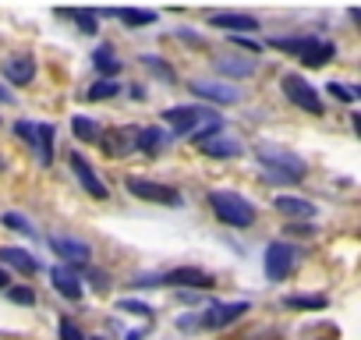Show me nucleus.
<instances>
[{
    "label": "nucleus",
    "mask_w": 361,
    "mask_h": 340,
    "mask_svg": "<svg viewBox=\"0 0 361 340\" xmlns=\"http://www.w3.org/2000/svg\"><path fill=\"white\" fill-rule=\"evenodd\" d=\"M0 224H4L8 231H22V234H32V224L22 217V213H4L0 217Z\"/></svg>",
    "instance_id": "nucleus-28"
},
{
    "label": "nucleus",
    "mask_w": 361,
    "mask_h": 340,
    "mask_svg": "<svg viewBox=\"0 0 361 340\" xmlns=\"http://www.w3.org/2000/svg\"><path fill=\"white\" fill-rule=\"evenodd\" d=\"M71 170H75V178L82 181V188L92 195V199H110V192H106V185L96 178V170L89 166V159L85 156H78V152H71Z\"/></svg>",
    "instance_id": "nucleus-9"
},
{
    "label": "nucleus",
    "mask_w": 361,
    "mask_h": 340,
    "mask_svg": "<svg viewBox=\"0 0 361 340\" xmlns=\"http://www.w3.org/2000/svg\"><path fill=\"white\" fill-rule=\"evenodd\" d=\"M166 142H170V138L163 135V128H142V131H135V149H138V152H145V156L159 152Z\"/></svg>",
    "instance_id": "nucleus-19"
},
{
    "label": "nucleus",
    "mask_w": 361,
    "mask_h": 340,
    "mask_svg": "<svg viewBox=\"0 0 361 340\" xmlns=\"http://www.w3.org/2000/svg\"><path fill=\"white\" fill-rule=\"evenodd\" d=\"M71 131H75L78 142H96V145H99V135H103V128L96 121H89V117H75L71 121Z\"/></svg>",
    "instance_id": "nucleus-23"
},
{
    "label": "nucleus",
    "mask_w": 361,
    "mask_h": 340,
    "mask_svg": "<svg viewBox=\"0 0 361 340\" xmlns=\"http://www.w3.org/2000/svg\"><path fill=\"white\" fill-rule=\"evenodd\" d=\"M50 280H54V287H57L64 298H71V301L82 298V277H78L75 269H68V266H54V269H50Z\"/></svg>",
    "instance_id": "nucleus-15"
},
{
    "label": "nucleus",
    "mask_w": 361,
    "mask_h": 340,
    "mask_svg": "<svg viewBox=\"0 0 361 340\" xmlns=\"http://www.w3.org/2000/svg\"><path fill=\"white\" fill-rule=\"evenodd\" d=\"M280 82H283V96H287L294 107H301V110H308V114H322V99H319V92H315L312 82H305L301 75H283Z\"/></svg>",
    "instance_id": "nucleus-6"
},
{
    "label": "nucleus",
    "mask_w": 361,
    "mask_h": 340,
    "mask_svg": "<svg viewBox=\"0 0 361 340\" xmlns=\"http://www.w3.org/2000/svg\"><path fill=\"white\" fill-rule=\"evenodd\" d=\"M117 308L121 312H135V315H152V308L142 305V301H117Z\"/></svg>",
    "instance_id": "nucleus-34"
},
{
    "label": "nucleus",
    "mask_w": 361,
    "mask_h": 340,
    "mask_svg": "<svg viewBox=\"0 0 361 340\" xmlns=\"http://www.w3.org/2000/svg\"><path fill=\"white\" fill-rule=\"evenodd\" d=\"M199 145H202V152L213 156V159L241 156V142H234V138H227V135H213V138H206V142H199Z\"/></svg>",
    "instance_id": "nucleus-16"
},
{
    "label": "nucleus",
    "mask_w": 361,
    "mask_h": 340,
    "mask_svg": "<svg viewBox=\"0 0 361 340\" xmlns=\"http://www.w3.org/2000/svg\"><path fill=\"white\" fill-rule=\"evenodd\" d=\"M248 308H252L248 301H224V305H213V308L206 312V319H202V322H206L209 329H224V326L238 322Z\"/></svg>",
    "instance_id": "nucleus-10"
},
{
    "label": "nucleus",
    "mask_w": 361,
    "mask_h": 340,
    "mask_svg": "<svg viewBox=\"0 0 361 340\" xmlns=\"http://www.w3.org/2000/svg\"><path fill=\"white\" fill-rule=\"evenodd\" d=\"M287 308H326V298L322 294H290L283 298Z\"/></svg>",
    "instance_id": "nucleus-25"
},
{
    "label": "nucleus",
    "mask_w": 361,
    "mask_h": 340,
    "mask_svg": "<svg viewBox=\"0 0 361 340\" xmlns=\"http://www.w3.org/2000/svg\"><path fill=\"white\" fill-rule=\"evenodd\" d=\"M92 64L106 75V78H114L117 71H121V61L114 57V50L110 47H96V54H92Z\"/></svg>",
    "instance_id": "nucleus-24"
},
{
    "label": "nucleus",
    "mask_w": 361,
    "mask_h": 340,
    "mask_svg": "<svg viewBox=\"0 0 361 340\" xmlns=\"http://www.w3.org/2000/svg\"><path fill=\"white\" fill-rule=\"evenodd\" d=\"M61 340H85V336H82V329L71 319H61Z\"/></svg>",
    "instance_id": "nucleus-32"
},
{
    "label": "nucleus",
    "mask_w": 361,
    "mask_h": 340,
    "mask_svg": "<svg viewBox=\"0 0 361 340\" xmlns=\"http://www.w3.org/2000/svg\"><path fill=\"white\" fill-rule=\"evenodd\" d=\"M8 294H11V301H18V305H32V301H36V294H32L29 287H11Z\"/></svg>",
    "instance_id": "nucleus-33"
},
{
    "label": "nucleus",
    "mask_w": 361,
    "mask_h": 340,
    "mask_svg": "<svg viewBox=\"0 0 361 340\" xmlns=\"http://www.w3.org/2000/svg\"><path fill=\"white\" fill-rule=\"evenodd\" d=\"M209 206H213V213H216L224 224H231V227H252V224H255L252 202L241 199L238 192H209Z\"/></svg>",
    "instance_id": "nucleus-2"
},
{
    "label": "nucleus",
    "mask_w": 361,
    "mask_h": 340,
    "mask_svg": "<svg viewBox=\"0 0 361 340\" xmlns=\"http://www.w3.org/2000/svg\"><path fill=\"white\" fill-rule=\"evenodd\" d=\"M11 287V277H8V269H0V291H8Z\"/></svg>",
    "instance_id": "nucleus-37"
},
{
    "label": "nucleus",
    "mask_w": 361,
    "mask_h": 340,
    "mask_svg": "<svg viewBox=\"0 0 361 340\" xmlns=\"http://www.w3.org/2000/svg\"><path fill=\"white\" fill-rule=\"evenodd\" d=\"M255 156H259V163H262L266 170H273L280 181H301V178L308 174L305 159H301L298 152H290V149H276V145L262 142V145L255 149Z\"/></svg>",
    "instance_id": "nucleus-1"
},
{
    "label": "nucleus",
    "mask_w": 361,
    "mask_h": 340,
    "mask_svg": "<svg viewBox=\"0 0 361 340\" xmlns=\"http://www.w3.org/2000/svg\"><path fill=\"white\" fill-rule=\"evenodd\" d=\"M0 103H11V92H8L4 85H0Z\"/></svg>",
    "instance_id": "nucleus-38"
},
{
    "label": "nucleus",
    "mask_w": 361,
    "mask_h": 340,
    "mask_svg": "<svg viewBox=\"0 0 361 340\" xmlns=\"http://www.w3.org/2000/svg\"><path fill=\"white\" fill-rule=\"evenodd\" d=\"M117 89H121V85H117L114 78H99V82H96V85L85 92V96L96 103V99H110V96H117Z\"/></svg>",
    "instance_id": "nucleus-26"
},
{
    "label": "nucleus",
    "mask_w": 361,
    "mask_h": 340,
    "mask_svg": "<svg viewBox=\"0 0 361 340\" xmlns=\"http://www.w3.org/2000/svg\"><path fill=\"white\" fill-rule=\"evenodd\" d=\"M15 135H18V138H25V142L36 149V124H29V121H18V124H15Z\"/></svg>",
    "instance_id": "nucleus-31"
},
{
    "label": "nucleus",
    "mask_w": 361,
    "mask_h": 340,
    "mask_svg": "<svg viewBox=\"0 0 361 340\" xmlns=\"http://www.w3.org/2000/svg\"><path fill=\"white\" fill-rule=\"evenodd\" d=\"M50 248L68 262H89V255H92V248L78 238H50Z\"/></svg>",
    "instance_id": "nucleus-14"
},
{
    "label": "nucleus",
    "mask_w": 361,
    "mask_h": 340,
    "mask_svg": "<svg viewBox=\"0 0 361 340\" xmlns=\"http://www.w3.org/2000/svg\"><path fill=\"white\" fill-rule=\"evenodd\" d=\"M192 92L209 103H238L241 99V92L234 85H220V82H192Z\"/></svg>",
    "instance_id": "nucleus-12"
},
{
    "label": "nucleus",
    "mask_w": 361,
    "mask_h": 340,
    "mask_svg": "<svg viewBox=\"0 0 361 340\" xmlns=\"http://www.w3.org/2000/svg\"><path fill=\"white\" fill-rule=\"evenodd\" d=\"M36 152H39V163L50 166V159H54V128L50 124H36Z\"/></svg>",
    "instance_id": "nucleus-22"
},
{
    "label": "nucleus",
    "mask_w": 361,
    "mask_h": 340,
    "mask_svg": "<svg viewBox=\"0 0 361 340\" xmlns=\"http://www.w3.org/2000/svg\"><path fill=\"white\" fill-rule=\"evenodd\" d=\"M4 75H8V82H15V85H29V82L36 78V61H32V57H11V61L4 64Z\"/></svg>",
    "instance_id": "nucleus-17"
},
{
    "label": "nucleus",
    "mask_w": 361,
    "mask_h": 340,
    "mask_svg": "<svg viewBox=\"0 0 361 340\" xmlns=\"http://www.w3.org/2000/svg\"><path fill=\"white\" fill-rule=\"evenodd\" d=\"M124 188L135 195V199H145V202H156V206H185V199H180L177 188L170 185H159V181H145V178H124Z\"/></svg>",
    "instance_id": "nucleus-4"
},
{
    "label": "nucleus",
    "mask_w": 361,
    "mask_h": 340,
    "mask_svg": "<svg viewBox=\"0 0 361 340\" xmlns=\"http://www.w3.org/2000/svg\"><path fill=\"white\" fill-rule=\"evenodd\" d=\"M128 340H142V333H128Z\"/></svg>",
    "instance_id": "nucleus-39"
},
{
    "label": "nucleus",
    "mask_w": 361,
    "mask_h": 340,
    "mask_svg": "<svg viewBox=\"0 0 361 340\" xmlns=\"http://www.w3.org/2000/svg\"><path fill=\"white\" fill-rule=\"evenodd\" d=\"M326 89H329V96H336V99H343V103H354V99H357V89H347L343 82H329Z\"/></svg>",
    "instance_id": "nucleus-29"
},
{
    "label": "nucleus",
    "mask_w": 361,
    "mask_h": 340,
    "mask_svg": "<svg viewBox=\"0 0 361 340\" xmlns=\"http://www.w3.org/2000/svg\"><path fill=\"white\" fill-rule=\"evenodd\" d=\"M216 71L231 78H248L255 71V61L252 57H216Z\"/></svg>",
    "instance_id": "nucleus-20"
},
{
    "label": "nucleus",
    "mask_w": 361,
    "mask_h": 340,
    "mask_svg": "<svg viewBox=\"0 0 361 340\" xmlns=\"http://www.w3.org/2000/svg\"><path fill=\"white\" fill-rule=\"evenodd\" d=\"M234 43H238V47H245V50H252V54H259V50H262L255 40H245V36H234Z\"/></svg>",
    "instance_id": "nucleus-35"
},
{
    "label": "nucleus",
    "mask_w": 361,
    "mask_h": 340,
    "mask_svg": "<svg viewBox=\"0 0 361 340\" xmlns=\"http://www.w3.org/2000/svg\"><path fill=\"white\" fill-rule=\"evenodd\" d=\"M75 25H78L85 36H92V32H96V15H92V11H75Z\"/></svg>",
    "instance_id": "nucleus-30"
},
{
    "label": "nucleus",
    "mask_w": 361,
    "mask_h": 340,
    "mask_svg": "<svg viewBox=\"0 0 361 340\" xmlns=\"http://www.w3.org/2000/svg\"><path fill=\"white\" fill-rule=\"evenodd\" d=\"M287 234H312V227H305V224H287Z\"/></svg>",
    "instance_id": "nucleus-36"
},
{
    "label": "nucleus",
    "mask_w": 361,
    "mask_h": 340,
    "mask_svg": "<svg viewBox=\"0 0 361 340\" xmlns=\"http://www.w3.org/2000/svg\"><path fill=\"white\" fill-rule=\"evenodd\" d=\"M124 25H152L156 22V11H114Z\"/></svg>",
    "instance_id": "nucleus-27"
},
{
    "label": "nucleus",
    "mask_w": 361,
    "mask_h": 340,
    "mask_svg": "<svg viewBox=\"0 0 361 340\" xmlns=\"http://www.w3.org/2000/svg\"><path fill=\"white\" fill-rule=\"evenodd\" d=\"M99 145L106 156H124L135 149V128H110L99 135Z\"/></svg>",
    "instance_id": "nucleus-11"
},
{
    "label": "nucleus",
    "mask_w": 361,
    "mask_h": 340,
    "mask_svg": "<svg viewBox=\"0 0 361 340\" xmlns=\"http://www.w3.org/2000/svg\"><path fill=\"white\" fill-rule=\"evenodd\" d=\"M298 262H301V252L294 245H287V241H273L266 248V277L269 280H287Z\"/></svg>",
    "instance_id": "nucleus-5"
},
{
    "label": "nucleus",
    "mask_w": 361,
    "mask_h": 340,
    "mask_svg": "<svg viewBox=\"0 0 361 340\" xmlns=\"http://www.w3.org/2000/svg\"><path fill=\"white\" fill-rule=\"evenodd\" d=\"M159 284H170V287H199V291H213V287H216L213 273H206V269H192V266H177V269L163 273Z\"/></svg>",
    "instance_id": "nucleus-7"
},
{
    "label": "nucleus",
    "mask_w": 361,
    "mask_h": 340,
    "mask_svg": "<svg viewBox=\"0 0 361 340\" xmlns=\"http://www.w3.org/2000/svg\"><path fill=\"white\" fill-rule=\"evenodd\" d=\"M0 262H8V266H18L22 273H36L39 262L25 252V248H0Z\"/></svg>",
    "instance_id": "nucleus-21"
},
{
    "label": "nucleus",
    "mask_w": 361,
    "mask_h": 340,
    "mask_svg": "<svg viewBox=\"0 0 361 340\" xmlns=\"http://www.w3.org/2000/svg\"><path fill=\"white\" fill-rule=\"evenodd\" d=\"M273 206H276V213H283V217H301V220L315 217V206L305 202V199H298V195H276Z\"/></svg>",
    "instance_id": "nucleus-18"
},
{
    "label": "nucleus",
    "mask_w": 361,
    "mask_h": 340,
    "mask_svg": "<svg viewBox=\"0 0 361 340\" xmlns=\"http://www.w3.org/2000/svg\"><path fill=\"white\" fill-rule=\"evenodd\" d=\"M276 50H287V54H298L308 68H322L329 57H336V47L326 43V40H273Z\"/></svg>",
    "instance_id": "nucleus-3"
},
{
    "label": "nucleus",
    "mask_w": 361,
    "mask_h": 340,
    "mask_svg": "<svg viewBox=\"0 0 361 340\" xmlns=\"http://www.w3.org/2000/svg\"><path fill=\"white\" fill-rule=\"evenodd\" d=\"M202 114H206V107H170V110H163V121L173 128V135L188 138V135L199 128Z\"/></svg>",
    "instance_id": "nucleus-8"
},
{
    "label": "nucleus",
    "mask_w": 361,
    "mask_h": 340,
    "mask_svg": "<svg viewBox=\"0 0 361 340\" xmlns=\"http://www.w3.org/2000/svg\"><path fill=\"white\" fill-rule=\"evenodd\" d=\"M209 25H216V29H231L234 36L259 29V22H255L252 15H241V11H220V15H213V18H209Z\"/></svg>",
    "instance_id": "nucleus-13"
}]
</instances>
